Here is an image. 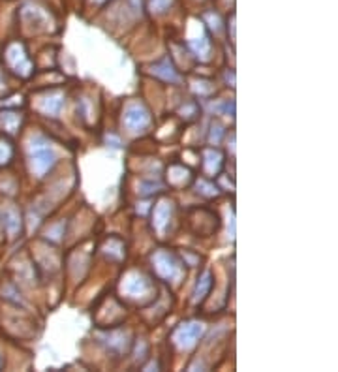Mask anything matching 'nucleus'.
Returning a JSON list of instances; mask_svg holds the SVG:
<instances>
[{
	"label": "nucleus",
	"instance_id": "obj_1",
	"mask_svg": "<svg viewBox=\"0 0 338 372\" xmlns=\"http://www.w3.org/2000/svg\"><path fill=\"white\" fill-rule=\"evenodd\" d=\"M121 292L124 297L130 301H150L152 299V292H157L149 276H145L141 271H130L123 278L121 284Z\"/></svg>",
	"mask_w": 338,
	"mask_h": 372
},
{
	"label": "nucleus",
	"instance_id": "obj_2",
	"mask_svg": "<svg viewBox=\"0 0 338 372\" xmlns=\"http://www.w3.org/2000/svg\"><path fill=\"white\" fill-rule=\"evenodd\" d=\"M55 162H57V157L49 143L44 137H34L30 143V152H28V163H30L33 173L44 177L55 166Z\"/></svg>",
	"mask_w": 338,
	"mask_h": 372
},
{
	"label": "nucleus",
	"instance_id": "obj_3",
	"mask_svg": "<svg viewBox=\"0 0 338 372\" xmlns=\"http://www.w3.org/2000/svg\"><path fill=\"white\" fill-rule=\"evenodd\" d=\"M6 64L13 73H17L19 78H30L33 76V60L26 53V47L21 42H12L6 47Z\"/></svg>",
	"mask_w": 338,
	"mask_h": 372
},
{
	"label": "nucleus",
	"instance_id": "obj_4",
	"mask_svg": "<svg viewBox=\"0 0 338 372\" xmlns=\"http://www.w3.org/2000/svg\"><path fill=\"white\" fill-rule=\"evenodd\" d=\"M150 112L139 102H132L126 105L123 113V124L130 134H143L150 126Z\"/></svg>",
	"mask_w": 338,
	"mask_h": 372
},
{
	"label": "nucleus",
	"instance_id": "obj_5",
	"mask_svg": "<svg viewBox=\"0 0 338 372\" xmlns=\"http://www.w3.org/2000/svg\"><path fill=\"white\" fill-rule=\"evenodd\" d=\"M152 269H154L158 278L168 282L175 281L182 274L181 261L175 254H171L168 250H158L157 254H152Z\"/></svg>",
	"mask_w": 338,
	"mask_h": 372
},
{
	"label": "nucleus",
	"instance_id": "obj_6",
	"mask_svg": "<svg viewBox=\"0 0 338 372\" xmlns=\"http://www.w3.org/2000/svg\"><path fill=\"white\" fill-rule=\"evenodd\" d=\"M203 331L205 327L202 321H184L173 331L171 340L179 350H192L197 344V340L202 339Z\"/></svg>",
	"mask_w": 338,
	"mask_h": 372
},
{
	"label": "nucleus",
	"instance_id": "obj_7",
	"mask_svg": "<svg viewBox=\"0 0 338 372\" xmlns=\"http://www.w3.org/2000/svg\"><path fill=\"white\" fill-rule=\"evenodd\" d=\"M222 168H224V154L222 150H218L216 147H208V149H203V171L208 179H215V177L220 175Z\"/></svg>",
	"mask_w": 338,
	"mask_h": 372
},
{
	"label": "nucleus",
	"instance_id": "obj_8",
	"mask_svg": "<svg viewBox=\"0 0 338 372\" xmlns=\"http://www.w3.org/2000/svg\"><path fill=\"white\" fill-rule=\"evenodd\" d=\"M171 215H173V203L168 202V200L158 202L154 211H152V226H154L160 233H163L166 228H168L169 220H171Z\"/></svg>",
	"mask_w": 338,
	"mask_h": 372
},
{
	"label": "nucleus",
	"instance_id": "obj_9",
	"mask_svg": "<svg viewBox=\"0 0 338 372\" xmlns=\"http://www.w3.org/2000/svg\"><path fill=\"white\" fill-rule=\"evenodd\" d=\"M150 73H152L154 78L166 81V83H179V81H181V73H179V70H177L173 62L169 59H163L160 60V62H157V64L150 68Z\"/></svg>",
	"mask_w": 338,
	"mask_h": 372
},
{
	"label": "nucleus",
	"instance_id": "obj_10",
	"mask_svg": "<svg viewBox=\"0 0 338 372\" xmlns=\"http://www.w3.org/2000/svg\"><path fill=\"white\" fill-rule=\"evenodd\" d=\"M194 179L192 171L186 168V166H181V163H173L168 170V183L171 186H177V188H182L186 186Z\"/></svg>",
	"mask_w": 338,
	"mask_h": 372
},
{
	"label": "nucleus",
	"instance_id": "obj_11",
	"mask_svg": "<svg viewBox=\"0 0 338 372\" xmlns=\"http://www.w3.org/2000/svg\"><path fill=\"white\" fill-rule=\"evenodd\" d=\"M2 224L6 228L8 236L10 237H17L21 233V228H23V222H21V215L19 211L15 207H8L2 213Z\"/></svg>",
	"mask_w": 338,
	"mask_h": 372
},
{
	"label": "nucleus",
	"instance_id": "obj_12",
	"mask_svg": "<svg viewBox=\"0 0 338 372\" xmlns=\"http://www.w3.org/2000/svg\"><path fill=\"white\" fill-rule=\"evenodd\" d=\"M62 105H64V94L59 91H53L47 94L46 98L42 100V109L47 115H51V117H57L62 109Z\"/></svg>",
	"mask_w": 338,
	"mask_h": 372
},
{
	"label": "nucleus",
	"instance_id": "obj_13",
	"mask_svg": "<svg viewBox=\"0 0 338 372\" xmlns=\"http://www.w3.org/2000/svg\"><path fill=\"white\" fill-rule=\"evenodd\" d=\"M190 51L194 53L195 57L203 62H207L211 59V39H208L207 34H203L202 38H194L188 42Z\"/></svg>",
	"mask_w": 338,
	"mask_h": 372
},
{
	"label": "nucleus",
	"instance_id": "obj_14",
	"mask_svg": "<svg viewBox=\"0 0 338 372\" xmlns=\"http://www.w3.org/2000/svg\"><path fill=\"white\" fill-rule=\"evenodd\" d=\"M211 287H213V273L205 271L202 278H199V282H197V286H195L194 303H202L208 295V292H211Z\"/></svg>",
	"mask_w": 338,
	"mask_h": 372
},
{
	"label": "nucleus",
	"instance_id": "obj_15",
	"mask_svg": "<svg viewBox=\"0 0 338 372\" xmlns=\"http://www.w3.org/2000/svg\"><path fill=\"white\" fill-rule=\"evenodd\" d=\"M175 6V0H147V10L152 15H163Z\"/></svg>",
	"mask_w": 338,
	"mask_h": 372
},
{
	"label": "nucleus",
	"instance_id": "obj_16",
	"mask_svg": "<svg viewBox=\"0 0 338 372\" xmlns=\"http://www.w3.org/2000/svg\"><path fill=\"white\" fill-rule=\"evenodd\" d=\"M195 186H197V194H202L203 197H218L220 196V188L216 186L215 183H211L208 179H199L197 183H195Z\"/></svg>",
	"mask_w": 338,
	"mask_h": 372
},
{
	"label": "nucleus",
	"instance_id": "obj_17",
	"mask_svg": "<svg viewBox=\"0 0 338 372\" xmlns=\"http://www.w3.org/2000/svg\"><path fill=\"white\" fill-rule=\"evenodd\" d=\"M0 118H2V124H4V128H6L10 134H15V132L19 130L21 126L19 115H15V113H2Z\"/></svg>",
	"mask_w": 338,
	"mask_h": 372
},
{
	"label": "nucleus",
	"instance_id": "obj_18",
	"mask_svg": "<svg viewBox=\"0 0 338 372\" xmlns=\"http://www.w3.org/2000/svg\"><path fill=\"white\" fill-rule=\"evenodd\" d=\"M203 21H205V25H208L211 30H215V33H220L222 30V17L215 10L205 13V15H203Z\"/></svg>",
	"mask_w": 338,
	"mask_h": 372
},
{
	"label": "nucleus",
	"instance_id": "obj_19",
	"mask_svg": "<svg viewBox=\"0 0 338 372\" xmlns=\"http://www.w3.org/2000/svg\"><path fill=\"white\" fill-rule=\"evenodd\" d=\"M13 158V145L0 139V166H8Z\"/></svg>",
	"mask_w": 338,
	"mask_h": 372
},
{
	"label": "nucleus",
	"instance_id": "obj_20",
	"mask_svg": "<svg viewBox=\"0 0 338 372\" xmlns=\"http://www.w3.org/2000/svg\"><path fill=\"white\" fill-rule=\"evenodd\" d=\"M92 6H104L105 2H109V0H89Z\"/></svg>",
	"mask_w": 338,
	"mask_h": 372
},
{
	"label": "nucleus",
	"instance_id": "obj_21",
	"mask_svg": "<svg viewBox=\"0 0 338 372\" xmlns=\"http://www.w3.org/2000/svg\"><path fill=\"white\" fill-rule=\"evenodd\" d=\"M0 365H2V360H0Z\"/></svg>",
	"mask_w": 338,
	"mask_h": 372
}]
</instances>
